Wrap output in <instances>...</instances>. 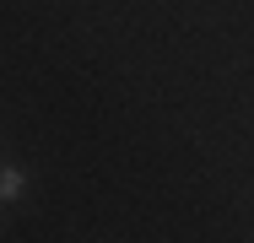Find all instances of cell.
<instances>
[{"instance_id":"obj_1","label":"cell","mask_w":254,"mask_h":243,"mask_svg":"<svg viewBox=\"0 0 254 243\" xmlns=\"http://www.w3.org/2000/svg\"><path fill=\"white\" fill-rule=\"evenodd\" d=\"M22 189H27V173H22L16 162H5V168H0V205L22 200Z\"/></svg>"}]
</instances>
